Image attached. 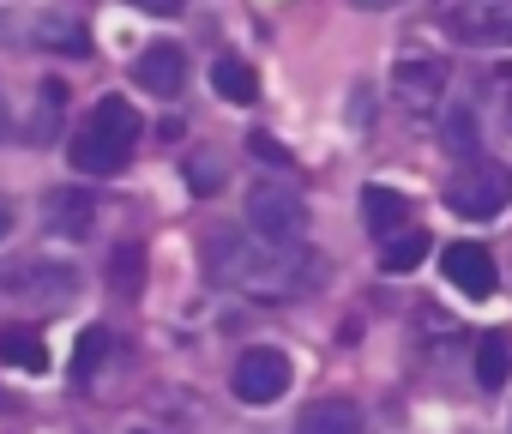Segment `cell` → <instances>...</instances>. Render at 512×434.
Segmentation results:
<instances>
[{"label":"cell","instance_id":"15","mask_svg":"<svg viewBox=\"0 0 512 434\" xmlns=\"http://www.w3.org/2000/svg\"><path fill=\"white\" fill-rule=\"evenodd\" d=\"M422 260H428V230H398V236H386V248H380V272H386V278L416 272Z\"/></svg>","mask_w":512,"mask_h":434},{"label":"cell","instance_id":"25","mask_svg":"<svg viewBox=\"0 0 512 434\" xmlns=\"http://www.w3.org/2000/svg\"><path fill=\"white\" fill-rule=\"evenodd\" d=\"M187 187H193V193L223 187V163H217V157H187Z\"/></svg>","mask_w":512,"mask_h":434},{"label":"cell","instance_id":"21","mask_svg":"<svg viewBox=\"0 0 512 434\" xmlns=\"http://www.w3.org/2000/svg\"><path fill=\"white\" fill-rule=\"evenodd\" d=\"M139 284H145V248H139V242H121V248L109 254V290L139 296Z\"/></svg>","mask_w":512,"mask_h":434},{"label":"cell","instance_id":"3","mask_svg":"<svg viewBox=\"0 0 512 434\" xmlns=\"http://www.w3.org/2000/svg\"><path fill=\"white\" fill-rule=\"evenodd\" d=\"M247 230L260 236L266 248H296L302 242V230H308V205H302V193H290V187H253L247 193Z\"/></svg>","mask_w":512,"mask_h":434},{"label":"cell","instance_id":"9","mask_svg":"<svg viewBox=\"0 0 512 434\" xmlns=\"http://www.w3.org/2000/svg\"><path fill=\"white\" fill-rule=\"evenodd\" d=\"M133 79H139V91H151V97H175V91L187 85V55H181L175 43H157V49H145V55L133 61Z\"/></svg>","mask_w":512,"mask_h":434},{"label":"cell","instance_id":"13","mask_svg":"<svg viewBox=\"0 0 512 434\" xmlns=\"http://www.w3.org/2000/svg\"><path fill=\"white\" fill-rule=\"evenodd\" d=\"M392 91H398L404 103L440 97V91H446V61H398V67H392Z\"/></svg>","mask_w":512,"mask_h":434},{"label":"cell","instance_id":"6","mask_svg":"<svg viewBox=\"0 0 512 434\" xmlns=\"http://www.w3.org/2000/svg\"><path fill=\"white\" fill-rule=\"evenodd\" d=\"M452 37L506 49L512 43V0H458L452 7Z\"/></svg>","mask_w":512,"mask_h":434},{"label":"cell","instance_id":"24","mask_svg":"<svg viewBox=\"0 0 512 434\" xmlns=\"http://www.w3.org/2000/svg\"><path fill=\"white\" fill-rule=\"evenodd\" d=\"M247 151L260 157L266 169H290V163H296V157H290V145H284L278 133H247Z\"/></svg>","mask_w":512,"mask_h":434},{"label":"cell","instance_id":"12","mask_svg":"<svg viewBox=\"0 0 512 434\" xmlns=\"http://www.w3.org/2000/svg\"><path fill=\"white\" fill-rule=\"evenodd\" d=\"M127 151H133V145H115V139H103L97 127H85V133L73 139V169H85V175H121V169H127Z\"/></svg>","mask_w":512,"mask_h":434},{"label":"cell","instance_id":"4","mask_svg":"<svg viewBox=\"0 0 512 434\" xmlns=\"http://www.w3.org/2000/svg\"><path fill=\"white\" fill-rule=\"evenodd\" d=\"M79 266H61V260H0V290L7 296H25V302H43V308H61L79 296Z\"/></svg>","mask_w":512,"mask_h":434},{"label":"cell","instance_id":"29","mask_svg":"<svg viewBox=\"0 0 512 434\" xmlns=\"http://www.w3.org/2000/svg\"><path fill=\"white\" fill-rule=\"evenodd\" d=\"M350 7H362V13H380V7H392V0H350Z\"/></svg>","mask_w":512,"mask_h":434},{"label":"cell","instance_id":"16","mask_svg":"<svg viewBox=\"0 0 512 434\" xmlns=\"http://www.w3.org/2000/svg\"><path fill=\"white\" fill-rule=\"evenodd\" d=\"M512 380V338L506 332H488L482 344H476V386H506Z\"/></svg>","mask_w":512,"mask_h":434},{"label":"cell","instance_id":"5","mask_svg":"<svg viewBox=\"0 0 512 434\" xmlns=\"http://www.w3.org/2000/svg\"><path fill=\"white\" fill-rule=\"evenodd\" d=\"M229 386H235L241 404H278L284 386H290V356H284V350H266V344H253V350H241Z\"/></svg>","mask_w":512,"mask_h":434},{"label":"cell","instance_id":"10","mask_svg":"<svg viewBox=\"0 0 512 434\" xmlns=\"http://www.w3.org/2000/svg\"><path fill=\"white\" fill-rule=\"evenodd\" d=\"M31 49H49V55H91V31H85L73 13H37V19H31Z\"/></svg>","mask_w":512,"mask_h":434},{"label":"cell","instance_id":"1","mask_svg":"<svg viewBox=\"0 0 512 434\" xmlns=\"http://www.w3.org/2000/svg\"><path fill=\"white\" fill-rule=\"evenodd\" d=\"M205 272L223 278V284H241L260 302H290V296H308L320 284V266L296 260V248H266V242L247 248L229 224L205 236Z\"/></svg>","mask_w":512,"mask_h":434},{"label":"cell","instance_id":"30","mask_svg":"<svg viewBox=\"0 0 512 434\" xmlns=\"http://www.w3.org/2000/svg\"><path fill=\"white\" fill-rule=\"evenodd\" d=\"M0 133H7V97H0Z\"/></svg>","mask_w":512,"mask_h":434},{"label":"cell","instance_id":"2","mask_svg":"<svg viewBox=\"0 0 512 434\" xmlns=\"http://www.w3.org/2000/svg\"><path fill=\"white\" fill-rule=\"evenodd\" d=\"M446 199H452L458 217H470V224H482V217H500V211L512 205V169L494 163V157H470V163L452 175Z\"/></svg>","mask_w":512,"mask_h":434},{"label":"cell","instance_id":"17","mask_svg":"<svg viewBox=\"0 0 512 434\" xmlns=\"http://www.w3.org/2000/svg\"><path fill=\"white\" fill-rule=\"evenodd\" d=\"M61 115H67V85H61V79H43V85H37V115H31V139H37V145H55Z\"/></svg>","mask_w":512,"mask_h":434},{"label":"cell","instance_id":"11","mask_svg":"<svg viewBox=\"0 0 512 434\" xmlns=\"http://www.w3.org/2000/svg\"><path fill=\"white\" fill-rule=\"evenodd\" d=\"M296 434H362V410L350 398H314L296 416Z\"/></svg>","mask_w":512,"mask_h":434},{"label":"cell","instance_id":"27","mask_svg":"<svg viewBox=\"0 0 512 434\" xmlns=\"http://www.w3.org/2000/svg\"><path fill=\"white\" fill-rule=\"evenodd\" d=\"M368 115H374V109H368V85H356V103H350V121H356V127H368Z\"/></svg>","mask_w":512,"mask_h":434},{"label":"cell","instance_id":"28","mask_svg":"<svg viewBox=\"0 0 512 434\" xmlns=\"http://www.w3.org/2000/svg\"><path fill=\"white\" fill-rule=\"evenodd\" d=\"M7 230H13V205L0 199V242H7Z\"/></svg>","mask_w":512,"mask_h":434},{"label":"cell","instance_id":"26","mask_svg":"<svg viewBox=\"0 0 512 434\" xmlns=\"http://www.w3.org/2000/svg\"><path fill=\"white\" fill-rule=\"evenodd\" d=\"M139 13H157V19H181L187 13V0H133Z\"/></svg>","mask_w":512,"mask_h":434},{"label":"cell","instance_id":"7","mask_svg":"<svg viewBox=\"0 0 512 434\" xmlns=\"http://www.w3.org/2000/svg\"><path fill=\"white\" fill-rule=\"evenodd\" d=\"M43 224H49V236H61V242H85L91 224H97V199H91L85 187H55V193L43 199Z\"/></svg>","mask_w":512,"mask_h":434},{"label":"cell","instance_id":"23","mask_svg":"<svg viewBox=\"0 0 512 434\" xmlns=\"http://www.w3.org/2000/svg\"><path fill=\"white\" fill-rule=\"evenodd\" d=\"M440 145L452 151V157H476V121H470V109H446L440 115Z\"/></svg>","mask_w":512,"mask_h":434},{"label":"cell","instance_id":"18","mask_svg":"<svg viewBox=\"0 0 512 434\" xmlns=\"http://www.w3.org/2000/svg\"><path fill=\"white\" fill-rule=\"evenodd\" d=\"M0 362H7V368H25V374H43V368H49V350L37 344V332L7 326V332H0Z\"/></svg>","mask_w":512,"mask_h":434},{"label":"cell","instance_id":"8","mask_svg":"<svg viewBox=\"0 0 512 434\" xmlns=\"http://www.w3.org/2000/svg\"><path fill=\"white\" fill-rule=\"evenodd\" d=\"M446 278H452V290H464V296H494V254L482 248V242H452L446 248Z\"/></svg>","mask_w":512,"mask_h":434},{"label":"cell","instance_id":"31","mask_svg":"<svg viewBox=\"0 0 512 434\" xmlns=\"http://www.w3.org/2000/svg\"><path fill=\"white\" fill-rule=\"evenodd\" d=\"M506 127H512V97H506Z\"/></svg>","mask_w":512,"mask_h":434},{"label":"cell","instance_id":"20","mask_svg":"<svg viewBox=\"0 0 512 434\" xmlns=\"http://www.w3.org/2000/svg\"><path fill=\"white\" fill-rule=\"evenodd\" d=\"M211 85H217L223 103H253V97H260V79H253L247 61H217L211 67Z\"/></svg>","mask_w":512,"mask_h":434},{"label":"cell","instance_id":"19","mask_svg":"<svg viewBox=\"0 0 512 434\" xmlns=\"http://www.w3.org/2000/svg\"><path fill=\"white\" fill-rule=\"evenodd\" d=\"M91 127H97L103 139H115V145H133V139H139V115H133V103H121V97H103L97 115H91Z\"/></svg>","mask_w":512,"mask_h":434},{"label":"cell","instance_id":"14","mask_svg":"<svg viewBox=\"0 0 512 434\" xmlns=\"http://www.w3.org/2000/svg\"><path fill=\"white\" fill-rule=\"evenodd\" d=\"M362 224H368V236H398V224H404V193L386 187V181L362 187Z\"/></svg>","mask_w":512,"mask_h":434},{"label":"cell","instance_id":"22","mask_svg":"<svg viewBox=\"0 0 512 434\" xmlns=\"http://www.w3.org/2000/svg\"><path fill=\"white\" fill-rule=\"evenodd\" d=\"M103 356H109V332H103V326H85V332H79V350H73V368H67L73 386H85V380L103 368Z\"/></svg>","mask_w":512,"mask_h":434}]
</instances>
